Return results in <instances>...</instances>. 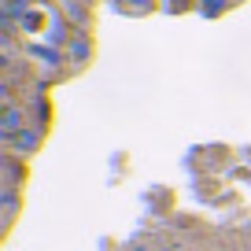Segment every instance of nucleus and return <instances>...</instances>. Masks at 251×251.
Here are the masks:
<instances>
[{
  "label": "nucleus",
  "instance_id": "obj_1",
  "mask_svg": "<svg viewBox=\"0 0 251 251\" xmlns=\"http://www.w3.org/2000/svg\"><path fill=\"white\" fill-rule=\"evenodd\" d=\"M19 23L30 33H45V41H52V45H63V41H67V23H63V15L52 11L48 4H30Z\"/></svg>",
  "mask_w": 251,
  "mask_h": 251
},
{
  "label": "nucleus",
  "instance_id": "obj_2",
  "mask_svg": "<svg viewBox=\"0 0 251 251\" xmlns=\"http://www.w3.org/2000/svg\"><path fill=\"white\" fill-rule=\"evenodd\" d=\"M19 129H26L23 111H19L15 103H8V107H4V118H0V133H4V141H11V137H15Z\"/></svg>",
  "mask_w": 251,
  "mask_h": 251
},
{
  "label": "nucleus",
  "instance_id": "obj_3",
  "mask_svg": "<svg viewBox=\"0 0 251 251\" xmlns=\"http://www.w3.org/2000/svg\"><path fill=\"white\" fill-rule=\"evenodd\" d=\"M11 148H15L19 151V155H30V151L33 148H37V144H41V133H37V129H30V126H26V129H19V133L15 137H11Z\"/></svg>",
  "mask_w": 251,
  "mask_h": 251
},
{
  "label": "nucleus",
  "instance_id": "obj_4",
  "mask_svg": "<svg viewBox=\"0 0 251 251\" xmlns=\"http://www.w3.org/2000/svg\"><path fill=\"white\" fill-rule=\"evenodd\" d=\"M71 55H74V63H81L89 55V41H85V33H78V37L71 41Z\"/></svg>",
  "mask_w": 251,
  "mask_h": 251
},
{
  "label": "nucleus",
  "instance_id": "obj_5",
  "mask_svg": "<svg viewBox=\"0 0 251 251\" xmlns=\"http://www.w3.org/2000/svg\"><path fill=\"white\" fill-rule=\"evenodd\" d=\"M200 11H203V15H218V11H226V0H203Z\"/></svg>",
  "mask_w": 251,
  "mask_h": 251
},
{
  "label": "nucleus",
  "instance_id": "obj_6",
  "mask_svg": "<svg viewBox=\"0 0 251 251\" xmlns=\"http://www.w3.org/2000/svg\"><path fill=\"white\" fill-rule=\"evenodd\" d=\"M30 55H37V59H48V63H59V55H55L52 48H37V45H30Z\"/></svg>",
  "mask_w": 251,
  "mask_h": 251
},
{
  "label": "nucleus",
  "instance_id": "obj_7",
  "mask_svg": "<svg viewBox=\"0 0 251 251\" xmlns=\"http://www.w3.org/2000/svg\"><path fill=\"white\" fill-rule=\"evenodd\" d=\"M126 4H129L133 11H148L151 8V0H126Z\"/></svg>",
  "mask_w": 251,
  "mask_h": 251
},
{
  "label": "nucleus",
  "instance_id": "obj_8",
  "mask_svg": "<svg viewBox=\"0 0 251 251\" xmlns=\"http://www.w3.org/2000/svg\"><path fill=\"white\" fill-rule=\"evenodd\" d=\"M174 8H181V4H177V0H174Z\"/></svg>",
  "mask_w": 251,
  "mask_h": 251
}]
</instances>
